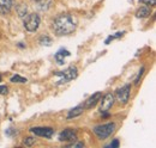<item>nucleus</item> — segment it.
I'll use <instances>...</instances> for the list:
<instances>
[{"label": "nucleus", "mask_w": 156, "mask_h": 148, "mask_svg": "<svg viewBox=\"0 0 156 148\" xmlns=\"http://www.w3.org/2000/svg\"><path fill=\"white\" fill-rule=\"evenodd\" d=\"M76 20L71 15H60L53 23V29L59 36L70 35L76 30Z\"/></svg>", "instance_id": "f257e3e1"}, {"label": "nucleus", "mask_w": 156, "mask_h": 148, "mask_svg": "<svg viewBox=\"0 0 156 148\" xmlns=\"http://www.w3.org/2000/svg\"><path fill=\"white\" fill-rule=\"evenodd\" d=\"M115 123H107V124H101L96 126L94 128V134L98 136L100 140H105L109 137L114 131H115Z\"/></svg>", "instance_id": "f03ea898"}, {"label": "nucleus", "mask_w": 156, "mask_h": 148, "mask_svg": "<svg viewBox=\"0 0 156 148\" xmlns=\"http://www.w3.org/2000/svg\"><path fill=\"white\" fill-rule=\"evenodd\" d=\"M40 26V17L39 15L36 13H30L28 16L24 17V28L30 31V32H34L39 29Z\"/></svg>", "instance_id": "7ed1b4c3"}, {"label": "nucleus", "mask_w": 156, "mask_h": 148, "mask_svg": "<svg viewBox=\"0 0 156 148\" xmlns=\"http://www.w3.org/2000/svg\"><path fill=\"white\" fill-rule=\"evenodd\" d=\"M57 75L60 76V80H59V84H62V82H67V81H71L73 79H76L78 75V71L76 67H69L65 71H61V72H57Z\"/></svg>", "instance_id": "20e7f679"}, {"label": "nucleus", "mask_w": 156, "mask_h": 148, "mask_svg": "<svg viewBox=\"0 0 156 148\" xmlns=\"http://www.w3.org/2000/svg\"><path fill=\"white\" fill-rule=\"evenodd\" d=\"M101 105H100V111L101 113H103L105 116H107V112L109 111V109L113 106L114 104V96L112 93H107L103 97H101Z\"/></svg>", "instance_id": "39448f33"}, {"label": "nucleus", "mask_w": 156, "mask_h": 148, "mask_svg": "<svg viewBox=\"0 0 156 148\" xmlns=\"http://www.w3.org/2000/svg\"><path fill=\"white\" fill-rule=\"evenodd\" d=\"M77 140V131L72 128L64 129L59 134V141L61 142H75Z\"/></svg>", "instance_id": "423d86ee"}, {"label": "nucleus", "mask_w": 156, "mask_h": 148, "mask_svg": "<svg viewBox=\"0 0 156 148\" xmlns=\"http://www.w3.org/2000/svg\"><path fill=\"white\" fill-rule=\"evenodd\" d=\"M130 93H131V86L130 85H125L124 87L119 89L117 91V100L122 105L126 104L129 102Z\"/></svg>", "instance_id": "0eeeda50"}, {"label": "nucleus", "mask_w": 156, "mask_h": 148, "mask_svg": "<svg viewBox=\"0 0 156 148\" xmlns=\"http://www.w3.org/2000/svg\"><path fill=\"white\" fill-rule=\"evenodd\" d=\"M30 131L37 136H42L46 139H51L54 134V129L49 127H35V128H31Z\"/></svg>", "instance_id": "6e6552de"}, {"label": "nucleus", "mask_w": 156, "mask_h": 148, "mask_svg": "<svg viewBox=\"0 0 156 148\" xmlns=\"http://www.w3.org/2000/svg\"><path fill=\"white\" fill-rule=\"evenodd\" d=\"M101 97H102V93L101 92L94 93L91 97H89V98L85 100V103H84V109H90V108L95 106L96 103L101 99Z\"/></svg>", "instance_id": "1a4fd4ad"}, {"label": "nucleus", "mask_w": 156, "mask_h": 148, "mask_svg": "<svg viewBox=\"0 0 156 148\" xmlns=\"http://www.w3.org/2000/svg\"><path fill=\"white\" fill-rule=\"evenodd\" d=\"M150 13H151V11L148 6H142L136 11V17L137 18H147V17H149Z\"/></svg>", "instance_id": "9d476101"}, {"label": "nucleus", "mask_w": 156, "mask_h": 148, "mask_svg": "<svg viewBox=\"0 0 156 148\" xmlns=\"http://www.w3.org/2000/svg\"><path fill=\"white\" fill-rule=\"evenodd\" d=\"M66 56H70V52L66 50V49H60L58 53L55 54V60L58 61L59 65H64Z\"/></svg>", "instance_id": "9b49d317"}, {"label": "nucleus", "mask_w": 156, "mask_h": 148, "mask_svg": "<svg viewBox=\"0 0 156 148\" xmlns=\"http://www.w3.org/2000/svg\"><path fill=\"white\" fill-rule=\"evenodd\" d=\"M13 4V0H0V11L2 13H6L11 10Z\"/></svg>", "instance_id": "f8f14e48"}, {"label": "nucleus", "mask_w": 156, "mask_h": 148, "mask_svg": "<svg viewBox=\"0 0 156 148\" xmlns=\"http://www.w3.org/2000/svg\"><path fill=\"white\" fill-rule=\"evenodd\" d=\"M83 111H84V106H76V108H73L72 110L69 111L67 118L71 119V118H75V117H77V116H80V115L83 113Z\"/></svg>", "instance_id": "ddd939ff"}, {"label": "nucleus", "mask_w": 156, "mask_h": 148, "mask_svg": "<svg viewBox=\"0 0 156 148\" xmlns=\"http://www.w3.org/2000/svg\"><path fill=\"white\" fill-rule=\"evenodd\" d=\"M17 12L20 17H25L27 16V6L24 4H20V6L17 7Z\"/></svg>", "instance_id": "4468645a"}, {"label": "nucleus", "mask_w": 156, "mask_h": 148, "mask_svg": "<svg viewBox=\"0 0 156 148\" xmlns=\"http://www.w3.org/2000/svg\"><path fill=\"white\" fill-rule=\"evenodd\" d=\"M40 43L42 45H51L52 44V38L49 36H41L40 37Z\"/></svg>", "instance_id": "2eb2a0df"}, {"label": "nucleus", "mask_w": 156, "mask_h": 148, "mask_svg": "<svg viewBox=\"0 0 156 148\" xmlns=\"http://www.w3.org/2000/svg\"><path fill=\"white\" fill-rule=\"evenodd\" d=\"M11 81H12V82H20V84H24V82H27L28 80H27L25 78L20 76V75H13V76L11 78Z\"/></svg>", "instance_id": "dca6fc26"}, {"label": "nucleus", "mask_w": 156, "mask_h": 148, "mask_svg": "<svg viewBox=\"0 0 156 148\" xmlns=\"http://www.w3.org/2000/svg\"><path fill=\"white\" fill-rule=\"evenodd\" d=\"M124 34H125L124 31H122V32H117L115 35H112V36L108 37V38L106 39V42H105V43H106V44H109V42H111V41L115 39V38H120V37H122V36H124Z\"/></svg>", "instance_id": "f3484780"}, {"label": "nucleus", "mask_w": 156, "mask_h": 148, "mask_svg": "<svg viewBox=\"0 0 156 148\" xmlns=\"http://www.w3.org/2000/svg\"><path fill=\"white\" fill-rule=\"evenodd\" d=\"M34 142H35V139H33V137H27L24 140V145L25 146H31Z\"/></svg>", "instance_id": "a211bd4d"}, {"label": "nucleus", "mask_w": 156, "mask_h": 148, "mask_svg": "<svg viewBox=\"0 0 156 148\" xmlns=\"http://www.w3.org/2000/svg\"><path fill=\"white\" fill-rule=\"evenodd\" d=\"M139 1L145 4V5H150V6H154L156 2V0H139Z\"/></svg>", "instance_id": "6ab92c4d"}, {"label": "nucleus", "mask_w": 156, "mask_h": 148, "mask_svg": "<svg viewBox=\"0 0 156 148\" xmlns=\"http://www.w3.org/2000/svg\"><path fill=\"white\" fill-rule=\"evenodd\" d=\"M9 91V89H7V86H0V94H6Z\"/></svg>", "instance_id": "aec40b11"}, {"label": "nucleus", "mask_w": 156, "mask_h": 148, "mask_svg": "<svg viewBox=\"0 0 156 148\" xmlns=\"http://www.w3.org/2000/svg\"><path fill=\"white\" fill-rule=\"evenodd\" d=\"M69 147H84V143H82V142H78V143H75V142H72L71 145H67Z\"/></svg>", "instance_id": "412c9836"}, {"label": "nucleus", "mask_w": 156, "mask_h": 148, "mask_svg": "<svg viewBox=\"0 0 156 148\" xmlns=\"http://www.w3.org/2000/svg\"><path fill=\"white\" fill-rule=\"evenodd\" d=\"M143 72H144V68H140V71H139V73H138V76L136 78V81H135V84H139V79H140V76H142Z\"/></svg>", "instance_id": "4be33fe9"}, {"label": "nucleus", "mask_w": 156, "mask_h": 148, "mask_svg": "<svg viewBox=\"0 0 156 148\" xmlns=\"http://www.w3.org/2000/svg\"><path fill=\"white\" fill-rule=\"evenodd\" d=\"M109 147H112V148H117V147H119V141L118 140H114L111 145H109Z\"/></svg>", "instance_id": "5701e85b"}, {"label": "nucleus", "mask_w": 156, "mask_h": 148, "mask_svg": "<svg viewBox=\"0 0 156 148\" xmlns=\"http://www.w3.org/2000/svg\"><path fill=\"white\" fill-rule=\"evenodd\" d=\"M0 82H1V75H0Z\"/></svg>", "instance_id": "b1692460"}, {"label": "nucleus", "mask_w": 156, "mask_h": 148, "mask_svg": "<svg viewBox=\"0 0 156 148\" xmlns=\"http://www.w3.org/2000/svg\"><path fill=\"white\" fill-rule=\"evenodd\" d=\"M36 1H39V0H36Z\"/></svg>", "instance_id": "393cba45"}]
</instances>
